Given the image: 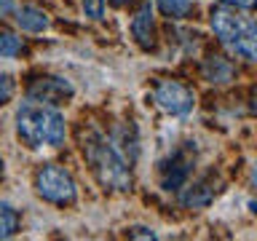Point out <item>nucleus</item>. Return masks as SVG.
<instances>
[{
  "label": "nucleus",
  "mask_w": 257,
  "mask_h": 241,
  "mask_svg": "<svg viewBox=\"0 0 257 241\" xmlns=\"http://www.w3.org/2000/svg\"><path fill=\"white\" fill-rule=\"evenodd\" d=\"M16 137L22 145L30 150L38 148H62L64 137H67V126H64V115L51 104H38V102H22L16 107Z\"/></svg>",
  "instance_id": "obj_1"
},
{
  "label": "nucleus",
  "mask_w": 257,
  "mask_h": 241,
  "mask_svg": "<svg viewBox=\"0 0 257 241\" xmlns=\"http://www.w3.org/2000/svg\"><path fill=\"white\" fill-rule=\"evenodd\" d=\"M80 148H83V156L91 166L94 177L99 180L102 188L107 190H128L132 188V169H128V161L115 150V145L110 142V137H104L94 129L80 137Z\"/></svg>",
  "instance_id": "obj_2"
},
{
  "label": "nucleus",
  "mask_w": 257,
  "mask_h": 241,
  "mask_svg": "<svg viewBox=\"0 0 257 241\" xmlns=\"http://www.w3.org/2000/svg\"><path fill=\"white\" fill-rule=\"evenodd\" d=\"M209 24H212V32L220 38V43L228 48L230 54H236L246 62H254V56H257V27L249 16L238 14L236 8L220 6V8H212Z\"/></svg>",
  "instance_id": "obj_3"
},
{
  "label": "nucleus",
  "mask_w": 257,
  "mask_h": 241,
  "mask_svg": "<svg viewBox=\"0 0 257 241\" xmlns=\"http://www.w3.org/2000/svg\"><path fill=\"white\" fill-rule=\"evenodd\" d=\"M35 188H38L40 198L51 201V204H59V206L75 204V198H78V185L72 180V174L67 169L54 166V164L43 166L35 174Z\"/></svg>",
  "instance_id": "obj_4"
},
{
  "label": "nucleus",
  "mask_w": 257,
  "mask_h": 241,
  "mask_svg": "<svg viewBox=\"0 0 257 241\" xmlns=\"http://www.w3.org/2000/svg\"><path fill=\"white\" fill-rule=\"evenodd\" d=\"M153 99L166 115H188L196 104V96L188 86L177 83V80H164V83L156 86L153 91Z\"/></svg>",
  "instance_id": "obj_5"
},
{
  "label": "nucleus",
  "mask_w": 257,
  "mask_h": 241,
  "mask_svg": "<svg viewBox=\"0 0 257 241\" xmlns=\"http://www.w3.org/2000/svg\"><path fill=\"white\" fill-rule=\"evenodd\" d=\"M75 88H72L70 80L64 78H56V75H43V78H35L32 83L27 86V99L38 102V104H64L67 99H72Z\"/></svg>",
  "instance_id": "obj_6"
},
{
  "label": "nucleus",
  "mask_w": 257,
  "mask_h": 241,
  "mask_svg": "<svg viewBox=\"0 0 257 241\" xmlns=\"http://www.w3.org/2000/svg\"><path fill=\"white\" fill-rule=\"evenodd\" d=\"M193 169V161L185 156L182 150L172 153L166 164H161V188L164 190H180L188 182V174Z\"/></svg>",
  "instance_id": "obj_7"
},
{
  "label": "nucleus",
  "mask_w": 257,
  "mask_h": 241,
  "mask_svg": "<svg viewBox=\"0 0 257 241\" xmlns=\"http://www.w3.org/2000/svg\"><path fill=\"white\" fill-rule=\"evenodd\" d=\"M132 35L142 48H153L156 43V16H153V3H142V8L132 19Z\"/></svg>",
  "instance_id": "obj_8"
},
{
  "label": "nucleus",
  "mask_w": 257,
  "mask_h": 241,
  "mask_svg": "<svg viewBox=\"0 0 257 241\" xmlns=\"http://www.w3.org/2000/svg\"><path fill=\"white\" fill-rule=\"evenodd\" d=\"M110 142L115 145V150L128 161V164H134L137 156H140V137H137V129L132 124H118L112 129Z\"/></svg>",
  "instance_id": "obj_9"
},
{
  "label": "nucleus",
  "mask_w": 257,
  "mask_h": 241,
  "mask_svg": "<svg viewBox=\"0 0 257 241\" xmlns=\"http://www.w3.org/2000/svg\"><path fill=\"white\" fill-rule=\"evenodd\" d=\"M214 196H217L214 182L198 180V182L188 185V190H185L182 196H180V204H182V206H188V209H201V206H209V204H212Z\"/></svg>",
  "instance_id": "obj_10"
},
{
  "label": "nucleus",
  "mask_w": 257,
  "mask_h": 241,
  "mask_svg": "<svg viewBox=\"0 0 257 241\" xmlns=\"http://www.w3.org/2000/svg\"><path fill=\"white\" fill-rule=\"evenodd\" d=\"M201 72H204V78L209 83H230L236 78V67L225 56H209V59H204Z\"/></svg>",
  "instance_id": "obj_11"
},
{
  "label": "nucleus",
  "mask_w": 257,
  "mask_h": 241,
  "mask_svg": "<svg viewBox=\"0 0 257 241\" xmlns=\"http://www.w3.org/2000/svg\"><path fill=\"white\" fill-rule=\"evenodd\" d=\"M14 11H16V24H19L24 32H43V30H48V24H51L48 14L35 8V6H22V8H14Z\"/></svg>",
  "instance_id": "obj_12"
},
{
  "label": "nucleus",
  "mask_w": 257,
  "mask_h": 241,
  "mask_svg": "<svg viewBox=\"0 0 257 241\" xmlns=\"http://www.w3.org/2000/svg\"><path fill=\"white\" fill-rule=\"evenodd\" d=\"M19 225H22V217L19 212L6 204V201H0V238H11L19 233Z\"/></svg>",
  "instance_id": "obj_13"
},
{
  "label": "nucleus",
  "mask_w": 257,
  "mask_h": 241,
  "mask_svg": "<svg viewBox=\"0 0 257 241\" xmlns=\"http://www.w3.org/2000/svg\"><path fill=\"white\" fill-rule=\"evenodd\" d=\"M158 11L166 16V19H185L193 11V0H156Z\"/></svg>",
  "instance_id": "obj_14"
},
{
  "label": "nucleus",
  "mask_w": 257,
  "mask_h": 241,
  "mask_svg": "<svg viewBox=\"0 0 257 241\" xmlns=\"http://www.w3.org/2000/svg\"><path fill=\"white\" fill-rule=\"evenodd\" d=\"M24 51V40L16 38L14 32L0 30V56H19Z\"/></svg>",
  "instance_id": "obj_15"
},
{
  "label": "nucleus",
  "mask_w": 257,
  "mask_h": 241,
  "mask_svg": "<svg viewBox=\"0 0 257 241\" xmlns=\"http://www.w3.org/2000/svg\"><path fill=\"white\" fill-rule=\"evenodd\" d=\"M80 8H83V14L94 22H99L104 16V0H80Z\"/></svg>",
  "instance_id": "obj_16"
},
{
  "label": "nucleus",
  "mask_w": 257,
  "mask_h": 241,
  "mask_svg": "<svg viewBox=\"0 0 257 241\" xmlns=\"http://www.w3.org/2000/svg\"><path fill=\"white\" fill-rule=\"evenodd\" d=\"M14 91H16V83H14V78H11V75H0V104L11 102Z\"/></svg>",
  "instance_id": "obj_17"
},
{
  "label": "nucleus",
  "mask_w": 257,
  "mask_h": 241,
  "mask_svg": "<svg viewBox=\"0 0 257 241\" xmlns=\"http://www.w3.org/2000/svg\"><path fill=\"white\" fill-rule=\"evenodd\" d=\"M222 6H228V8H241V11H249V8H254L257 0H220Z\"/></svg>",
  "instance_id": "obj_18"
},
{
  "label": "nucleus",
  "mask_w": 257,
  "mask_h": 241,
  "mask_svg": "<svg viewBox=\"0 0 257 241\" xmlns=\"http://www.w3.org/2000/svg\"><path fill=\"white\" fill-rule=\"evenodd\" d=\"M128 236H134V238H156V233L148 230V228H132V230H128Z\"/></svg>",
  "instance_id": "obj_19"
},
{
  "label": "nucleus",
  "mask_w": 257,
  "mask_h": 241,
  "mask_svg": "<svg viewBox=\"0 0 257 241\" xmlns=\"http://www.w3.org/2000/svg\"><path fill=\"white\" fill-rule=\"evenodd\" d=\"M16 8V3L14 0H0V16H8Z\"/></svg>",
  "instance_id": "obj_20"
},
{
  "label": "nucleus",
  "mask_w": 257,
  "mask_h": 241,
  "mask_svg": "<svg viewBox=\"0 0 257 241\" xmlns=\"http://www.w3.org/2000/svg\"><path fill=\"white\" fill-rule=\"evenodd\" d=\"M128 3H132V0H110V6H115V8H123Z\"/></svg>",
  "instance_id": "obj_21"
},
{
  "label": "nucleus",
  "mask_w": 257,
  "mask_h": 241,
  "mask_svg": "<svg viewBox=\"0 0 257 241\" xmlns=\"http://www.w3.org/2000/svg\"><path fill=\"white\" fill-rule=\"evenodd\" d=\"M0 180H3V158H0Z\"/></svg>",
  "instance_id": "obj_22"
}]
</instances>
